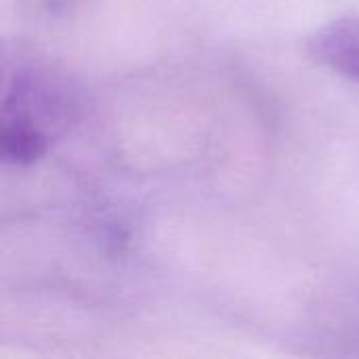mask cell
<instances>
[{"instance_id":"cell-1","label":"cell","mask_w":359,"mask_h":359,"mask_svg":"<svg viewBox=\"0 0 359 359\" xmlns=\"http://www.w3.org/2000/svg\"><path fill=\"white\" fill-rule=\"evenodd\" d=\"M76 95L67 80L44 67H17L2 84V160L29 166L40 160L55 135L74 118Z\"/></svg>"},{"instance_id":"cell-2","label":"cell","mask_w":359,"mask_h":359,"mask_svg":"<svg viewBox=\"0 0 359 359\" xmlns=\"http://www.w3.org/2000/svg\"><path fill=\"white\" fill-rule=\"evenodd\" d=\"M307 53L322 67L359 84V15H343L316 27Z\"/></svg>"}]
</instances>
